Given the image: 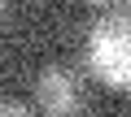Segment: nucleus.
Instances as JSON below:
<instances>
[{
  "label": "nucleus",
  "mask_w": 131,
  "mask_h": 117,
  "mask_svg": "<svg viewBox=\"0 0 131 117\" xmlns=\"http://www.w3.org/2000/svg\"><path fill=\"white\" fill-rule=\"evenodd\" d=\"M88 65L105 87L131 91V18H105V22L92 26Z\"/></svg>",
  "instance_id": "obj_1"
},
{
  "label": "nucleus",
  "mask_w": 131,
  "mask_h": 117,
  "mask_svg": "<svg viewBox=\"0 0 131 117\" xmlns=\"http://www.w3.org/2000/svg\"><path fill=\"white\" fill-rule=\"evenodd\" d=\"M96 5H114V0H96Z\"/></svg>",
  "instance_id": "obj_4"
},
{
  "label": "nucleus",
  "mask_w": 131,
  "mask_h": 117,
  "mask_svg": "<svg viewBox=\"0 0 131 117\" xmlns=\"http://www.w3.org/2000/svg\"><path fill=\"white\" fill-rule=\"evenodd\" d=\"M35 104L44 108V113H79L83 108V91H79V82H74V74L70 70H61V65H52V70H44L39 74V82H35Z\"/></svg>",
  "instance_id": "obj_2"
},
{
  "label": "nucleus",
  "mask_w": 131,
  "mask_h": 117,
  "mask_svg": "<svg viewBox=\"0 0 131 117\" xmlns=\"http://www.w3.org/2000/svg\"><path fill=\"white\" fill-rule=\"evenodd\" d=\"M0 113H9V117H18V113H26V104H22V100H0Z\"/></svg>",
  "instance_id": "obj_3"
},
{
  "label": "nucleus",
  "mask_w": 131,
  "mask_h": 117,
  "mask_svg": "<svg viewBox=\"0 0 131 117\" xmlns=\"http://www.w3.org/2000/svg\"><path fill=\"white\" fill-rule=\"evenodd\" d=\"M0 9H5V0H0Z\"/></svg>",
  "instance_id": "obj_5"
}]
</instances>
